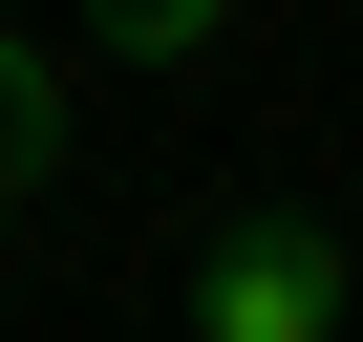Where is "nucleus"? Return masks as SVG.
Masks as SVG:
<instances>
[{"label":"nucleus","instance_id":"obj_1","mask_svg":"<svg viewBox=\"0 0 363 342\" xmlns=\"http://www.w3.org/2000/svg\"><path fill=\"white\" fill-rule=\"evenodd\" d=\"M342 299H363V278H342V236H320V214H278V193L193 236V342H342Z\"/></svg>","mask_w":363,"mask_h":342},{"label":"nucleus","instance_id":"obj_2","mask_svg":"<svg viewBox=\"0 0 363 342\" xmlns=\"http://www.w3.org/2000/svg\"><path fill=\"white\" fill-rule=\"evenodd\" d=\"M43 171H65V65H43V43H0V214H22Z\"/></svg>","mask_w":363,"mask_h":342},{"label":"nucleus","instance_id":"obj_3","mask_svg":"<svg viewBox=\"0 0 363 342\" xmlns=\"http://www.w3.org/2000/svg\"><path fill=\"white\" fill-rule=\"evenodd\" d=\"M86 22H107V43H128V65H193V43H214V22H235V0H86Z\"/></svg>","mask_w":363,"mask_h":342}]
</instances>
